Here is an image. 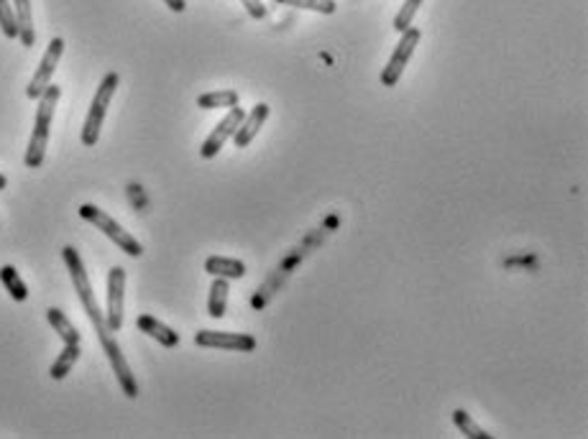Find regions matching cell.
Masks as SVG:
<instances>
[{"mask_svg": "<svg viewBox=\"0 0 588 439\" xmlns=\"http://www.w3.org/2000/svg\"><path fill=\"white\" fill-rule=\"evenodd\" d=\"M268 118V106L267 103H259V106H253V110H251L249 115L241 121V125H238V131L233 133V141H235V146L238 148H246L253 139H256V133L261 131V125L267 123Z\"/></svg>", "mask_w": 588, "mask_h": 439, "instance_id": "cell-10", "label": "cell"}, {"mask_svg": "<svg viewBox=\"0 0 588 439\" xmlns=\"http://www.w3.org/2000/svg\"><path fill=\"white\" fill-rule=\"evenodd\" d=\"M228 279L223 276H215L213 286H210V299H208V315L220 319L226 317V307H228Z\"/></svg>", "mask_w": 588, "mask_h": 439, "instance_id": "cell-15", "label": "cell"}, {"mask_svg": "<svg viewBox=\"0 0 588 439\" xmlns=\"http://www.w3.org/2000/svg\"><path fill=\"white\" fill-rule=\"evenodd\" d=\"M118 85H121V77H118L115 72H107L106 77H103L100 88H98L95 97H92V106H89L85 125H82V136H80V139H82L85 146H95V143L100 141V128H103L107 107H110V100H113Z\"/></svg>", "mask_w": 588, "mask_h": 439, "instance_id": "cell-3", "label": "cell"}, {"mask_svg": "<svg viewBox=\"0 0 588 439\" xmlns=\"http://www.w3.org/2000/svg\"><path fill=\"white\" fill-rule=\"evenodd\" d=\"M277 5H289V8H304V11H315L322 16H333L338 11L336 0H274Z\"/></svg>", "mask_w": 588, "mask_h": 439, "instance_id": "cell-20", "label": "cell"}, {"mask_svg": "<svg viewBox=\"0 0 588 439\" xmlns=\"http://www.w3.org/2000/svg\"><path fill=\"white\" fill-rule=\"evenodd\" d=\"M136 327H139L143 334L154 337V340H157L159 345H164V348H177L179 345V334L175 333L172 327H166L164 322H159L157 317L141 315L136 319Z\"/></svg>", "mask_w": 588, "mask_h": 439, "instance_id": "cell-11", "label": "cell"}, {"mask_svg": "<svg viewBox=\"0 0 588 439\" xmlns=\"http://www.w3.org/2000/svg\"><path fill=\"white\" fill-rule=\"evenodd\" d=\"M0 282L5 286V291L13 297V301H26L29 299V289H26V283L18 276V271L13 266H3L0 268Z\"/></svg>", "mask_w": 588, "mask_h": 439, "instance_id": "cell-18", "label": "cell"}, {"mask_svg": "<svg viewBox=\"0 0 588 439\" xmlns=\"http://www.w3.org/2000/svg\"><path fill=\"white\" fill-rule=\"evenodd\" d=\"M5 184H8V179H5V176L0 174V190H5Z\"/></svg>", "mask_w": 588, "mask_h": 439, "instance_id": "cell-25", "label": "cell"}, {"mask_svg": "<svg viewBox=\"0 0 588 439\" xmlns=\"http://www.w3.org/2000/svg\"><path fill=\"white\" fill-rule=\"evenodd\" d=\"M195 345L200 348H217V350L253 352L256 337L246 333H215V330H200L195 334Z\"/></svg>", "mask_w": 588, "mask_h": 439, "instance_id": "cell-8", "label": "cell"}, {"mask_svg": "<svg viewBox=\"0 0 588 439\" xmlns=\"http://www.w3.org/2000/svg\"><path fill=\"white\" fill-rule=\"evenodd\" d=\"M241 5H243V8L249 11V16L256 18V21H261V18L268 16L267 5H264L261 0H241Z\"/></svg>", "mask_w": 588, "mask_h": 439, "instance_id": "cell-23", "label": "cell"}, {"mask_svg": "<svg viewBox=\"0 0 588 439\" xmlns=\"http://www.w3.org/2000/svg\"><path fill=\"white\" fill-rule=\"evenodd\" d=\"M62 54H64V38L54 36L52 41H49V46H47V52H44V56H41V62H38V70H36L34 80H31L29 88H26V97H29V100H38L41 92L52 85V77L54 72H56L59 59H62Z\"/></svg>", "mask_w": 588, "mask_h": 439, "instance_id": "cell-6", "label": "cell"}, {"mask_svg": "<svg viewBox=\"0 0 588 439\" xmlns=\"http://www.w3.org/2000/svg\"><path fill=\"white\" fill-rule=\"evenodd\" d=\"M205 271L210 274V276H223V279H243L246 276V266L241 264V261H235V258H223V256H210L208 261H205Z\"/></svg>", "mask_w": 588, "mask_h": 439, "instance_id": "cell-13", "label": "cell"}, {"mask_svg": "<svg viewBox=\"0 0 588 439\" xmlns=\"http://www.w3.org/2000/svg\"><path fill=\"white\" fill-rule=\"evenodd\" d=\"M420 5H422V0H405L402 3V8H399V13L394 16V31H405V29H410L412 21L417 16V11H420Z\"/></svg>", "mask_w": 588, "mask_h": 439, "instance_id": "cell-21", "label": "cell"}, {"mask_svg": "<svg viewBox=\"0 0 588 439\" xmlns=\"http://www.w3.org/2000/svg\"><path fill=\"white\" fill-rule=\"evenodd\" d=\"M13 11H16V29L18 38L26 49H31L36 44L34 31V16H31V0H13Z\"/></svg>", "mask_w": 588, "mask_h": 439, "instance_id": "cell-12", "label": "cell"}, {"mask_svg": "<svg viewBox=\"0 0 588 439\" xmlns=\"http://www.w3.org/2000/svg\"><path fill=\"white\" fill-rule=\"evenodd\" d=\"M164 3H166V8L175 11V13H182V11L187 8V0H164Z\"/></svg>", "mask_w": 588, "mask_h": 439, "instance_id": "cell-24", "label": "cell"}, {"mask_svg": "<svg viewBox=\"0 0 588 439\" xmlns=\"http://www.w3.org/2000/svg\"><path fill=\"white\" fill-rule=\"evenodd\" d=\"M59 97H62V89L56 88V85H49L41 92V97H38L34 133H31V141H29V148H26V166L29 169H38L44 164L47 146H49V133H52L54 110H56Z\"/></svg>", "mask_w": 588, "mask_h": 439, "instance_id": "cell-2", "label": "cell"}, {"mask_svg": "<svg viewBox=\"0 0 588 439\" xmlns=\"http://www.w3.org/2000/svg\"><path fill=\"white\" fill-rule=\"evenodd\" d=\"M0 31L5 38H18L16 11L11 5V0H0Z\"/></svg>", "mask_w": 588, "mask_h": 439, "instance_id": "cell-22", "label": "cell"}, {"mask_svg": "<svg viewBox=\"0 0 588 439\" xmlns=\"http://www.w3.org/2000/svg\"><path fill=\"white\" fill-rule=\"evenodd\" d=\"M80 360V345H64V350L59 352V358L52 363V368H49V376H52L54 381H64L67 378V373L74 368V363Z\"/></svg>", "mask_w": 588, "mask_h": 439, "instance_id": "cell-16", "label": "cell"}, {"mask_svg": "<svg viewBox=\"0 0 588 439\" xmlns=\"http://www.w3.org/2000/svg\"><path fill=\"white\" fill-rule=\"evenodd\" d=\"M453 424L464 432L465 437L471 439H491V435L483 429V426H479V424L473 422V417L468 414V411H464V409H456L453 411Z\"/></svg>", "mask_w": 588, "mask_h": 439, "instance_id": "cell-19", "label": "cell"}, {"mask_svg": "<svg viewBox=\"0 0 588 439\" xmlns=\"http://www.w3.org/2000/svg\"><path fill=\"white\" fill-rule=\"evenodd\" d=\"M246 118V113L241 110L238 106L228 107V115L220 121V123L215 125V131L205 139V143L200 146V156L202 158H215L217 154H220V148L226 146V141L231 139L233 133L238 131V125H241V121Z\"/></svg>", "mask_w": 588, "mask_h": 439, "instance_id": "cell-9", "label": "cell"}, {"mask_svg": "<svg viewBox=\"0 0 588 439\" xmlns=\"http://www.w3.org/2000/svg\"><path fill=\"white\" fill-rule=\"evenodd\" d=\"M238 106V92L235 89H217V92H205L197 97V107L202 110H217V107Z\"/></svg>", "mask_w": 588, "mask_h": 439, "instance_id": "cell-17", "label": "cell"}, {"mask_svg": "<svg viewBox=\"0 0 588 439\" xmlns=\"http://www.w3.org/2000/svg\"><path fill=\"white\" fill-rule=\"evenodd\" d=\"M47 319H49V325L54 327V333L64 340V345H80V333H77V327L72 325L62 309H56V307L47 309Z\"/></svg>", "mask_w": 588, "mask_h": 439, "instance_id": "cell-14", "label": "cell"}, {"mask_svg": "<svg viewBox=\"0 0 588 439\" xmlns=\"http://www.w3.org/2000/svg\"><path fill=\"white\" fill-rule=\"evenodd\" d=\"M62 258H64V264H67L70 279L72 283H74V291H77V297L82 301V307H85V312H88L89 322H92V327H95V333H98V340H100V345H103V350H106L107 360H110V368H113L115 378H118V386H121V391H124L128 399H136V396H139V384H136L133 373L128 368V360H125V355L124 350H121V345H118V340L113 337L110 330H107L106 315H103L100 307H98V299H95V291H92V283H89V276L88 271H85L82 258H80V253H77L72 246H64L62 248Z\"/></svg>", "mask_w": 588, "mask_h": 439, "instance_id": "cell-1", "label": "cell"}, {"mask_svg": "<svg viewBox=\"0 0 588 439\" xmlns=\"http://www.w3.org/2000/svg\"><path fill=\"white\" fill-rule=\"evenodd\" d=\"M80 217L85 220V223H89V225H95V228L100 230L103 235H107L115 246L124 250L125 256H131V258H139L143 253V246L128 232V230H124L107 212H103L100 207H95V205H82L80 207Z\"/></svg>", "mask_w": 588, "mask_h": 439, "instance_id": "cell-4", "label": "cell"}, {"mask_svg": "<svg viewBox=\"0 0 588 439\" xmlns=\"http://www.w3.org/2000/svg\"><path fill=\"white\" fill-rule=\"evenodd\" d=\"M124 291L125 271L121 266H113L107 271V312L106 325L110 333H118L124 327Z\"/></svg>", "mask_w": 588, "mask_h": 439, "instance_id": "cell-7", "label": "cell"}, {"mask_svg": "<svg viewBox=\"0 0 588 439\" xmlns=\"http://www.w3.org/2000/svg\"><path fill=\"white\" fill-rule=\"evenodd\" d=\"M420 38H422V31L414 29V26L402 31V38H399V44H396V49H394L392 59H389L387 67L381 70V85H384V88H394V85L402 80V74L407 70V64H410L414 46L420 44Z\"/></svg>", "mask_w": 588, "mask_h": 439, "instance_id": "cell-5", "label": "cell"}]
</instances>
